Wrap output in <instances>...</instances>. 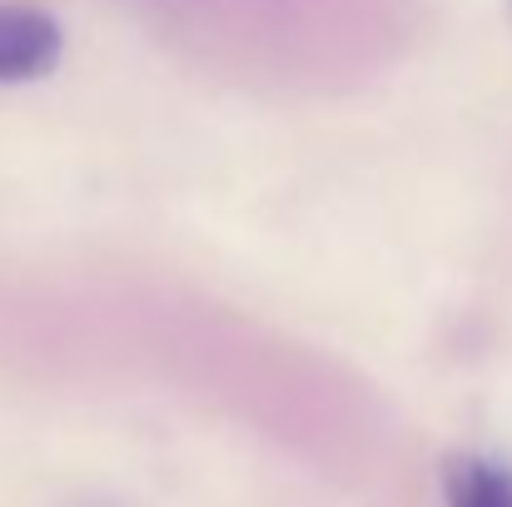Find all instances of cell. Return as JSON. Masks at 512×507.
Instances as JSON below:
<instances>
[{
    "mask_svg": "<svg viewBox=\"0 0 512 507\" xmlns=\"http://www.w3.org/2000/svg\"><path fill=\"white\" fill-rule=\"evenodd\" d=\"M65 35L55 25V15L20 5V0H0V85H25L40 80L60 65Z\"/></svg>",
    "mask_w": 512,
    "mask_h": 507,
    "instance_id": "1",
    "label": "cell"
},
{
    "mask_svg": "<svg viewBox=\"0 0 512 507\" xmlns=\"http://www.w3.org/2000/svg\"><path fill=\"white\" fill-rule=\"evenodd\" d=\"M448 507H512V463L488 453H458L443 468Z\"/></svg>",
    "mask_w": 512,
    "mask_h": 507,
    "instance_id": "2",
    "label": "cell"
}]
</instances>
